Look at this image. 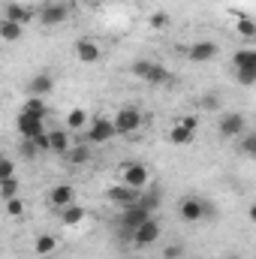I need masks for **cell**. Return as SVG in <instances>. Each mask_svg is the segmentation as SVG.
Segmentation results:
<instances>
[{"label": "cell", "instance_id": "obj_30", "mask_svg": "<svg viewBox=\"0 0 256 259\" xmlns=\"http://www.w3.org/2000/svg\"><path fill=\"white\" fill-rule=\"evenodd\" d=\"M148 24H151V30H166L172 24V18H169V12H151L148 15Z\"/></svg>", "mask_w": 256, "mask_h": 259}, {"label": "cell", "instance_id": "obj_27", "mask_svg": "<svg viewBox=\"0 0 256 259\" xmlns=\"http://www.w3.org/2000/svg\"><path fill=\"white\" fill-rule=\"evenodd\" d=\"M235 30H238V36H241V39H253V36H256V24H253V18L241 15V18H238V24H235Z\"/></svg>", "mask_w": 256, "mask_h": 259}, {"label": "cell", "instance_id": "obj_14", "mask_svg": "<svg viewBox=\"0 0 256 259\" xmlns=\"http://www.w3.org/2000/svg\"><path fill=\"white\" fill-rule=\"evenodd\" d=\"M106 199L115 202V205H121V208H127V205H136L142 199V190H133L127 184H115V187L106 190Z\"/></svg>", "mask_w": 256, "mask_h": 259}, {"label": "cell", "instance_id": "obj_5", "mask_svg": "<svg viewBox=\"0 0 256 259\" xmlns=\"http://www.w3.org/2000/svg\"><path fill=\"white\" fill-rule=\"evenodd\" d=\"M217 133H220V139H238L247 133V118L241 112H226L217 121Z\"/></svg>", "mask_w": 256, "mask_h": 259}, {"label": "cell", "instance_id": "obj_20", "mask_svg": "<svg viewBox=\"0 0 256 259\" xmlns=\"http://www.w3.org/2000/svg\"><path fill=\"white\" fill-rule=\"evenodd\" d=\"M142 81H148V84H154V88H160V84H169L172 81V72L166 69L163 64H151L148 66V72H145V78Z\"/></svg>", "mask_w": 256, "mask_h": 259}, {"label": "cell", "instance_id": "obj_15", "mask_svg": "<svg viewBox=\"0 0 256 259\" xmlns=\"http://www.w3.org/2000/svg\"><path fill=\"white\" fill-rule=\"evenodd\" d=\"M3 18H6V21H15V24L24 27V24L33 18V9L24 6V3H6V6H3Z\"/></svg>", "mask_w": 256, "mask_h": 259}, {"label": "cell", "instance_id": "obj_2", "mask_svg": "<svg viewBox=\"0 0 256 259\" xmlns=\"http://www.w3.org/2000/svg\"><path fill=\"white\" fill-rule=\"evenodd\" d=\"M112 127H115V136H136L142 130V112L136 106L118 109L115 118H112Z\"/></svg>", "mask_w": 256, "mask_h": 259}, {"label": "cell", "instance_id": "obj_4", "mask_svg": "<svg viewBox=\"0 0 256 259\" xmlns=\"http://www.w3.org/2000/svg\"><path fill=\"white\" fill-rule=\"evenodd\" d=\"M160 232H163L160 220H157V217H148L142 226H136V229H133L130 241H133L136 247H151V244H157V241H160Z\"/></svg>", "mask_w": 256, "mask_h": 259}, {"label": "cell", "instance_id": "obj_34", "mask_svg": "<svg viewBox=\"0 0 256 259\" xmlns=\"http://www.w3.org/2000/svg\"><path fill=\"white\" fill-rule=\"evenodd\" d=\"M202 109H205V112H217V109H220V97H217V94L202 97Z\"/></svg>", "mask_w": 256, "mask_h": 259}, {"label": "cell", "instance_id": "obj_22", "mask_svg": "<svg viewBox=\"0 0 256 259\" xmlns=\"http://www.w3.org/2000/svg\"><path fill=\"white\" fill-rule=\"evenodd\" d=\"M21 36H24V27H21V24L0 18V42H18Z\"/></svg>", "mask_w": 256, "mask_h": 259}, {"label": "cell", "instance_id": "obj_13", "mask_svg": "<svg viewBox=\"0 0 256 259\" xmlns=\"http://www.w3.org/2000/svg\"><path fill=\"white\" fill-rule=\"evenodd\" d=\"M46 202H49L55 211H64L66 205H72V202H75V187H72V184H58V187H52V190H49Z\"/></svg>", "mask_w": 256, "mask_h": 259}, {"label": "cell", "instance_id": "obj_17", "mask_svg": "<svg viewBox=\"0 0 256 259\" xmlns=\"http://www.w3.org/2000/svg\"><path fill=\"white\" fill-rule=\"evenodd\" d=\"M91 157H94V154H91V145H88V142H84V145H69V151L64 154V160L69 166H75V169H78V166H88Z\"/></svg>", "mask_w": 256, "mask_h": 259}, {"label": "cell", "instance_id": "obj_7", "mask_svg": "<svg viewBox=\"0 0 256 259\" xmlns=\"http://www.w3.org/2000/svg\"><path fill=\"white\" fill-rule=\"evenodd\" d=\"M205 214H208V205H205V199H199V196H184V199L178 202V217H181L184 223H199Z\"/></svg>", "mask_w": 256, "mask_h": 259}, {"label": "cell", "instance_id": "obj_23", "mask_svg": "<svg viewBox=\"0 0 256 259\" xmlns=\"http://www.w3.org/2000/svg\"><path fill=\"white\" fill-rule=\"evenodd\" d=\"M235 69H256V49H238L232 55Z\"/></svg>", "mask_w": 256, "mask_h": 259}, {"label": "cell", "instance_id": "obj_28", "mask_svg": "<svg viewBox=\"0 0 256 259\" xmlns=\"http://www.w3.org/2000/svg\"><path fill=\"white\" fill-rule=\"evenodd\" d=\"M21 193V184H18V178H6V181H0V199L6 202V199H12V196Z\"/></svg>", "mask_w": 256, "mask_h": 259}, {"label": "cell", "instance_id": "obj_24", "mask_svg": "<svg viewBox=\"0 0 256 259\" xmlns=\"http://www.w3.org/2000/svg\"><path fill=\"white\" fill-rule=\"evenodd\" d=\"M84 127H88V112H84L81 106L69 109V115H66V130L75 133V130H84Z\"/></svg>", "mask_w": 256, "mask_h": 259}, {"label": "cell", "instance_id": "obj_26", "mask_svg": "<svg viewBox=\"0 0 256 259\" xmlns=\"http://www.w3.org/2000/svg\"><path fill=\"white\" fill-rule=\"evenodd\" d=\"M3 211H6V217H24V199H21V196L6 199V202H3Z\"/></svg>", "mask_w": 256, "mask_h": 259}, {"label": "cell", "instance_id": "obj_36", "mask_svg": "<svg viewBox=\"0 0 256 259\" xmlns=\"http://www.w3.org/2000/svg\"><path fill=\"white\" fill-rule=\"evenodd\" d=\"M21 154H24V157H27V160H33V157H36V154H39V151H36V145H33V142H30V139H24V145H21Z\"/></svg>", "mask_w": 256, "mask_h": 259}, {"label": "cell", "instance_id": "obj_16", "mask_svg": "<svg viewBox=\"0 0 256 259\" xmlns=\"http://www.w3.org/2000/svg\"><path fill=\"white\" fill-rule=\"evenodd\" d=\"M84 220H88V208H84V205H78V202L66 205L64 211H61V223H64V226H69V229L81 226Z\"/></svg>", "mask_w": 256, "mask_h": 259}, {"label": "cell", "instance_id": "obj_29", "mask_svg": "<svg viewBox=\"0 0 256 259\" xmlns=\"http://www.w3.org/2000/svg\"><path fill=\"white\" fill-rule=\"evenodd\" d=\"M238 139H241V157H256V133L253 130H247Z\"/></svg>", "mask_w": 256, "mask_h": 259}, {"label": "cell", "instance_id": "obj_35", "mask_svg": "<svg viewBox=\"0 0 256 259\" xmlns=\"http://www.w3.org/2000/svg\"><path fill=\"white\" fill-rule=\"evenodd\" d=\"M154 64V61H136V64L130 66V72L136 75V78H145V72H148V66Z\"/></svg>", "mask_w": 256, "mask_h": 259}, {"label": "cell", "instance_id": "obj_38", "mask_svg": "<svg viewBox=\"0 0 256 259\" xmlns=\"http://www.w3.org/2000/svg\"><path fill=\"white\" fill-rule=\"evenodd\" d=\"M232 259H241V256H232Z\"/></svg>", "mask_w": 256, "mask_h": 259}, {"label": "cell", "instance_id": "obj_6", "mask_svg": "<svg viewBox=\"0 0 256 259\" xmlns=\"http://www.w3.org/2000/svg\"><path fill=\"white\" fill-rule=\"evenodd\" d=\"M69 18V6L64 0H49L46 6H39V24L42 27H58Z\"/></svg>", "mask_w": 256, "mask_h": 259}, {"label": "cell", "instance_id": "obj_32", "mask_svg": "<svg viewBox=\"0 0 256 259\" xmlns=\"http://www.w3.org/2000/svg\"><path fill=\"white\" fill-rule=\"evenodd\" d=\"M163 259H184V244H166Z\"/></svg>", "mask_w": 256, "mask_h": 259}, {"label": "cell", "instance_id": "obj_10", "mask_svg": "<svg viewBox=\"0 0 256 259\" xmlns=\"http://www.w3.org/2000/svg\"><path fill=\"white\" fill-rule=\"evenodd\" d=\"M148 217H154V214H151L145 205H139V202H136V205H127V208H124V214H121V232L130 238V235H133V229H136V226H142Z\"/></svg>", "mask_w": 256, "mask_h": 259}, {"label": "cell", "instance_id": "obj_8", "mask_svg": "<svg viewBox=\"0 0 256 259\" xmlns=\"http://www.w3.org/2000/svg\"><path fill=\"white\" fill-rule=\"evenodd\" d=\"M187 61L190 64H211L217 55H220V46L217 42H211V39H199V42H193V46H187Z\"/></svg>", "mask_w": 256, "mask_h": 259}, {"label": "cell", "instance_id": "obj_31", "mask_svg": "<svg viewBox=\"0 0 256 259\" xmlns=\"http://www.w3.org/2000/svg\"><path fill=\"white\" fill-rule=\"evenodd\" d=\"M235 78H238V84L250 88V84L256 81V69H235Z\"/></svg>", "mask_w": 256, "mask_h": 259}, {"label": "cell", "instance_id": "obj_19", "mask_svg": "<svg viewBox=\"0 0 256 259\" xmlns=\"http://www.w3.org/2000/svg\"><path fill=\"white\" fill-rule=\"evenodd\" d=\"M69 130H49V154H61L64 157L69 151Z\"/></svg>", "mask_w": 256, "mask_h": 259}, {"label": "cell", "instance_id": "obj_1", "mask_svg": "<svg viewBox=\"0 0 256 259\" xmlns=\"http://www.w3.org/2000/svg\"><path fill=\"white\" fill-rule=\"evenodd\" d=\"M118 184H127L133 190H148L151 184V169L145 163H124L118 172Z\"/></svg>", "mask_w": 256, "mask_h": 259}, {"label": "cell", "instance_id": "obj_37", "mask_svg": "<svg viewBox=\"0 0 256 259\" xmlns=\"http://www.w3.org/2000/svg\"><path fill=\"white\" fill-rule=\"evenodd\" d=\"M0 160H3V151H0Z\"/></svg>", "mask_w": 256, "mask_h": 259}, {"label": "cell", "instance_id": "obj_33", "mask_svg": "<svg viewBox=\"0 0 256 259\" xmlns=\"http://www.w3.org/2000/svg\"><path fill=\"white\" fill-rule=\"evenodd\" d=\"M6 178H15V163L12 160H0V181H6Z\"/></svg>", "mask_w": 256, "mask_h": 259}, {"label": "cell", "instance_id": "obj_3", "mask_svg": "<svg viewBox=\"0 0 256 259\" xmlns=\"http://www.w3.org/2000/svg\"><path fill=\"white\" fill-rule=\"evenodd\" d=\"M196 130H199V118H196V115H187V118H181V121H175V124L169 127L166 139H169L172 145L184 148V145H190L193 139H196Z\"/></svg>", "mask_w": 256, "mask_h": 259}, {"label": "cell", "instance_id": "obj_25", "mask_svg": "<svg viewBox=\"0 0 256 259\" xmlns=\"http://www.w3.org/2000/svg\"><path fill=\"white\" fill-rule=\"evenodd\" d=\"M21 112H27V115H36V118H46V115H49V109H46V100H39V97H27V100H24V106H21Z\"/></svg>", "mask_w": 256, "mask_h": 259}, {"label": "cell", "instance_id": "obj_21", "mask_svg": "<svg viewBox=\"0 0 256 259\" xmlns=\"http://www.w3.org/2000/svg\"><path fill=\"white\" fill-rule=\"evenodd\" d=\"M33 250H36V256H52V253L58 250V235H52V232H42V235H36V241H33Z\"/></svg>", "mask_w": 256, "mask_h": 259}, {"label": "cell", "instance_id": "obj_18", "mask_svg": "<svg viewBox=\"0 0 256 259\" xmlns=\"http://www.w3.org/2000/svg\"><path fill=\"white\" fill-rule=\"evenodd\" d=\"M55 88V78L49 75V72H36L33 78H30V84H27V91H30V97H39V100H46V94Z\"/></svg>", "mask_w": 256, "mask_h": 259}, {"label": "cell", "instance_id": "obj_9", "mask_svg": "<svg viewBox=\"0 0 256 259\" xmlns=\"http://www.w3.org/2000/svg\"><path fill=\"white\" fill-rule=\"evenodd\" d=\"M88 145H106L115 139V127H112V118H94L88 124Z\"/></svg>", "mask_w": 256, "mask_h": 259}, {"label": "cell", "instance_id": "obj_11", "mask_svg": "<svg viewBox=\"0 0 256 259\" xmlns=\"http://www.w3.org/2000/svg\"><path fill=\"white\" fill-rule=\"evenodd\" d=\"M15 130H18L21 139H33V136L46 133V118L27 115V112H18V115H15Z\"/></svg>", "mask_w": 256, "mask_h": 259}, {"label": "cell", "instance_id": "obj_12", "mask_svg": "<svg viewBox=\"0 0 256 259\" xmlns=\"http://www.w3.org/2000/svg\"><path fill=\"white\" fill-rule=\"evenodd\" d=\"M75 58H78L81 64H100V61H103V46H100L97 39L81 36V39H75Z\"/></svg>", "mask_w": 256, "mask_h": 259}]
</instances>
